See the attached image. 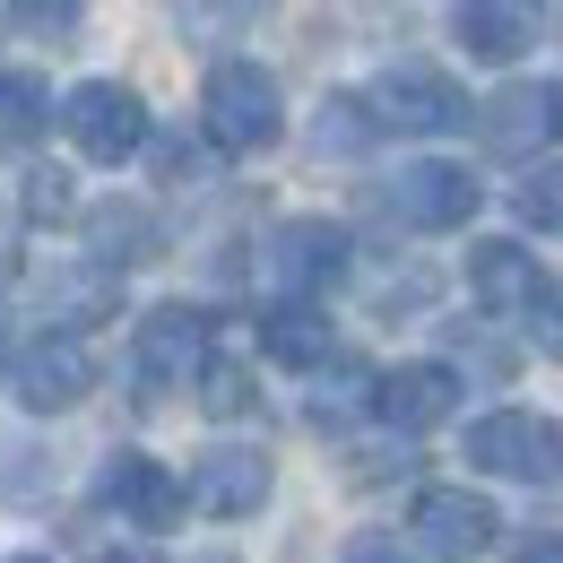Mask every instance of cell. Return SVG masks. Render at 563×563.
<instances>
[{
  "label": "cell",
  "mask_w": 563,
  "mask_h": 563,
  "mask_svg": "<svg viewBox=\"0 0 563 563\" xmlns=\"http://www.w3.org/2000/svg\"><path fill=\"white\" fill-rule=\"evenodd\" d=\"M200 122H209V140L225 156H261L286 131V96L261 62H217L209 87H200Z\"/></svg>",
  "instance_id": "1"
},
{
  "label": "cell",
  "mask_w": 563,
  "mask_h": 563,
  "mask_svg": "<svg viewBox=\"0 0 563 563\" xmlns=\"http://www.w3.org/2000/svg\"><path fill=\"white\" fill-rule=\"evenodd\" d=\"M468 468L520 477V486H563V424L538 408H494L468 424Z\"/></svg>",
  "instance_id": "2"
},
{
  "label": "cell",
  "mask_w": 563,
  "mask_h": 563,
  "mask_svg": "<svg viewBox=\"0 0 563 563\" xmlns=\"http://www.w3.org/2000/svg\"><path fill=\"white\" fill-rule=\"evenodd\" d=\"M62 131L78 140L87 165H131L147 147V104L122 87V78H87V87L62 96Z\"/></svg>",
  "instance_id": "3"
},
{
  "label": "cell",
  "mask_w": 563,
  "mask_h": 563,
  "mask_svg": "<svg viewBox=\"0 0 563 563\" xmlns=\"http://www.w3.org/2000/svg\"><path fill=\"white\" fill-rule=\"evenodd\" d=\"M477 140L494 156H511V165H529V156H547L563 140V78H511L503 96H486L477 113Z\"/></svg>",
  "instance_id": "4"
},
{
  "label": "cell",
  "mask_w": 563,
  "mask_h": 563,
  "mask_svg": "<svg viewBox=\"0 0 563 563\" xmlns=\"http://www.w3.org/2000/svg\"><path fill=\"white\" fill-rule=\"evenodd\" d=\"M364 104H373V122H382V131H417V140L468 131V113H477V104H468V96H460L451 78H442V70H424V62H399V70H382Z\"/></svg>",
  "instance_id": "5"
},
{
  "label": "cell",
  "mask_w": 563,
  "mask_h": 563,
  "mask_svg": "<svg viewBox=\"0 0 563 563\" xmlns=\"http://www.w3.org/2000/svg\"><path fill=\"white\" fill-rule=\"evenodd\" d=\"M9 382H18V408L26 417H62V408H78L96 390V355H87L78 330H44L35 347L9 364Z\"/></svg>",
  "instance_id": "6"
},
{
  "label": "cell",
  "mask_w": 563,
  "mask_h": 563,
  "mask_svg": "<svg viewBox=\"0 0 563 563\" xmlns=\"http://www.w3.org/2000/svg\"><path fill=\"white\" fill-rule=\"evenodd\" d=\"M339 269H347V225H330V217H286L261 252V278L278 295H321Z\"/></svg>",
  "instance_id": "7"
},
{
  "label": "cell",
  "mask_w": 563,
  "mask_h": 563,
  "mask_svg": "<svg viewBox=\"0 0 563 563\" xmlns=\"http://www.w3.org/2000/svg\"><path fill=\"white\" fill-rule=\"evenodd\" d=\"M408 529L424 538V555L468 563V555H486V547H494L503 511H494L486 494H468V486H424V494H417V511H408Z\"/></svg>",
  "instance_id": "8"
},
{
  "label": "cell",
  "mask_w": 563,
  "mask_h": 563,
  "mask_svg": "<svg viewBox=\"0 0 563 563\" xmlns=\"http://www.w3.org/2000/svg\"><path fill=\"white\" fill-rule=\"evenodd\" d=\"M477 200H486V183L468 174V165H408L399 183H390V217L399 225H424V234H442V225H468L477 217Z\"/></svg>",
  "instance_id": "9"
},
{
  "label": "cell",
  "mask_w": 563,
  "mask_h": 563,
  "mask_svg": "<svg viewBox=\"0 0 563 563\" xmlns=\"http://www.w3.org/2000/svg\"><path fill=\"white\" fill-rule=\"evenodd\" d=\"M183 503H200L209 520H252V511L269 503V460H261V451H243V442H217V451L191 460Z\"/></svg>",
  "instance_id": "10"
},
{
  "label": "cell",
  "mask_w": 563,
  "mask_h": 563,
  "mask_svg": "<svg viewBox=\"0 0 563 563\" xmlns=\"http://www.w3.org/2000/svg\"><path fill=\"white\" fill-rule=\"evenodd\" d=\"M200 355H209V312H191V303H156V312L140 321L131 364H140L147 390H174V382L200 373Z\"/></svg>",
  "instance_id": "11"
},
{
  "label": "cell",
  "mask_w": 563,
  "mask_h": 563,
  "mask_svg": "<svg viewBox=\"0 0 563 563\" xmlns=\"http://www.w3.org/2000/svg\"><path fill=\"white\" fill-rule=\"evenodd\" d=\"M96 503L122 511L131 529H174V520H183V486H174L165 460H147V451H113L104 477H96Z\"/></svg>",
  "instance_id": "12"
},
{
  "label": "cell",
  "mask_w": 563,
  "mask_h": 563,
  "mask_svg": "<svg viewBox=\"0 0 563 563\" xmlns=\"http://www.w3.org/2000/svg\"><path fill=\"white\" fill-rule=\"evenodd\" d=\"M451 408H460V373L451 364H390L373 382V417L399 424V433H424V424H442Z\"/></svg>",
  "instance_id": "13"
},
{
  "label": "cell",
  "mask_w": 563,
  "mask_h": 563,
  "mask_svg": "<svg viewBox=\"0 0 563 563\" xmlns=\"http://www.w3.org/2000/svg\"><path fill=\"white\" fill-rule=\"evenodd\" d=\"M538 0H451V35L477 53V62H520L538 44Z\"/></svg>",
  "instance_id": "14"
},
{
  "label": "cell",
  "mask_w": 563,
  "mask_h": 563,
  "mask_svg": "<svg viewBox=\"0 0 563 563\" xmlns=\"http://www.w3.org/2000/svg\"><path fill=\"white\" fill-rule=\"evenodd\" d=\"M538 278H547L538 252H520V243H503V234H494V243H468V295H477L486 312H520V303L538 295Z\"/></svg>",
  "instance_id": "15"
},
{
  "label": "cell",
  "mask_w": 563,
  "mask_h": 563,
  "mask_svg": "<svg viewBox=\"0 0 563 563\" xmlns=\"http://www.w3.org/2000/svg\"><path fill=\"white\" fill-rule=\"evenodd\" d=\"M44 131H53V87L35 70H0V156L35 147Z\"/></svg>",
  "instance_id": "16"
},
{
  "label": "cell",
  "mask_w": 563,
  "mask_h": 563,
  "mask_svg": "<svg viewBox=\"0 0 563 563\" xmlns=\"http://www.w3.org/2000/svg\"><path fill=\"white\" fill-rule=\"evenodd\" d=\"M261 347L278 355V364H295V373H303V364H330V321H321L303 295H286L278 312L261 321Z\"/></svg>",
  "instance_id": "17"
},
{
  "label": "cell",
  "mask_w": 563,
  "mask_h": 563,
  "mask_svg": "<svg viewBox=\"0 0 563 563\" xmlns=\"http://www.w3.org/2000/svg\"><path fill=\"white\" fill-rule=\"evenodd\" d=\"M87 243H96V261H104V269H122V261H147V252H156V217L131 209V200H104V209L87 217Z\"/></svg>",
  "instance_id": "18"
},
{
  "label": "cell",
  "mask_w": 563,
  "mask_h": 563,
  "mask_svg": "<svg viewBox=\"0 0 563 563\" xmlns=\"http://www.w3.org/2000/svg\"><path fill=\"white\" fill-rule=\"evenodd\" d=\"M373 140H382V122H373L364 96H321V113H312V147L321 156H364Z\"/></svg>",
  "instance_id": "19"
},
{
  "label": "cell",
  "mask_w": 563,
  "mask_h": 563,
  "mask_svg": "<svg viewBox=\"0 0 563 563\" xmlns=\"http://www.w3.org/2000/svg\"><path fill=\"white\" fill-rule=\"evenodd\" d=\"M44 303H53V321H96V312H113V269L104 261L62 269V278H44Z\"/></svg>",
  "instance_id": "20"
},
{
  "label": "cell",
  "mask_w": 563,
  "mask_h": 563,
  "mask_svg": "<svg viewBox=\"0 0 563 563\" xmlns=\"http://www.w3.org/2000/svg\"><path fill=\"white\" fill-rule=\"evenodd\" d=\"M191 382H200V408H209V417H252V399H261V390H252V364H243V355H200V373H191Z\"/></svg>",
  "instance_id": "21"
},
{
  "label": "cell",
  "mask_w": 563,
  "mask_h": 563,
  "mask_svg": "<svg viewBox=\"0 0 563 563\" xmlns=\"http://www.w3.org/2000/svg\"><path fill=\"white\" fill-rule=\"evenodd\" d=\"M269 0H174V18H183V35H200V44H225L234 26H252Z\"/></svg>",
  "instance_id": "22"
},
{
  "label": "cell",
  "mask_w": 563,
  "mask_h": 563,
  "mask_svg": "<svg viewBox=\"0 0 563 563\" xmlns=\"http://www.w3.org/2000/svg\"><path fill=\"white\" fill-rule=\"evenodd\" d=\"M355 408H373V373H364V364H339V373L312 390V424H347Z\"/></svg>",
  "instance_id": "23"
},
{
  "label": "cell",
  "mask_w": 563,
  "mask_h": 563,
  "mask_svg": "<svg viewBox=\"0 0 563 563\" xmlns=\"http://www.w3.org/2000/svg\"><path fill=\"white\" fill-rule=\"evenodd\" d=\"M18 209L35 217V225H62V217H78L70 174H62V165H35V174H26V191H18Z\"/></svg>",
  "instance_id": "24"
},
{
  "label": "cell",
  "mask_w": 563,
  "mask_h": 563,
  "mask_svg": "<svg viewBox=\"0 0 563 563\" xmlns=\"http://www.w3.org/2000/svg\"><path fill=\"white\" fill-rule=\"evenodd\" d=\"M511 209L529 225H563V165H529V183L511 191Z\"/></svg>",
  "instance_id": "25"
},
{
  "label": "cell",
  "mask_w": 563,
  "mask_h": 563,
  "mask_svg": "<svg viewBox=\"0 0 563 563\" xmlns=\"http://www.w3.org/2000/svg\"><path fill=\"white\" fill-rule=\"evenodd\" d=\"M520 312H529V339H538V355H555V364H563V286L538 278V295H529Z\"/></svg>",
  "instance_id": "26"
},
{
  "label": "cell",
  "mask_w": 563,
  "mask_h": 563,
  "mask_svg": "<svg viewBox=\"0 0 563 563\" xmlns=\"http://www.w3.org/2000/svg\"><path fill=\"white\" fill-rule=\"evenodd\" d=\"M78 9H87V0H9V18H18L26 35H70Z\"/></svg>",
  "instance_id": "27"
},
{
  "label": "cell",
  "mask_w": 563,
  "mask_h": 563,
  "mask_svg": "<svg viewBox=\"0 0 563 563\" xmlns=\"http://www.w3.org/2000/svg\"><path fill=\"white\" fill-rule=\"evenodd\" d=\"M511 563H563V538H529V547H511Z\"/></svg>",
  "instance_id": "28"
},
{
  "label": "cell",
  "mask_w": 563,
  "mask_h": 563,
  "mask_svg": "<svg viewBox=\"0 0 563 563\" xmlns=\"http://www.w3.org/2000/svg\"><path fill=\"white\" fill-rule=\"evenodd\" d=\"M347 563H399V547H382V538H364V547H347Z\"/></svg>",
  "instance_id": "29"
},
{
  "label": "cell",
  "mask_w": 563,
  "mask_h": 563,
  "mask_svg": "<svg viewBox=\"0 0 563 563\" xmlns=\"http://www.w3.org/2000/svg\"><path fill=\"white\" fill-rule=\"evenodd\" d=\"M96 563H140V555H96Z\"/></svg>",
  "instance_id": "30"
},
{
  "label": "cell",
  "mask_w": 563,
  "mask_h": 563,
  "mask_svg": "<svg viewBox=\"0 0 563 563\" xmlns=\"http://www.w3.org/2000/svg\"><path fill=\"white\" fill-rule=\"evenodd\" d=\"M200 563H225V555H200Z\"/></svg>",
  "instance_id": "31"
},
{
  "label": "cell",
  "mask_w": 563,
  "mask_h": 563,
  "mask_svg": "<svg viewBox=\"0 0 563 563\" xmlns=\"http://www.w3.org/2000/svg\"><path fill=\"white\" fill-rule=\"evenodd\" d=\"M18 563H35V555H18Z\"/></svg>",
  "instance_id": "32"
}]
</instances>
